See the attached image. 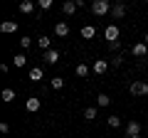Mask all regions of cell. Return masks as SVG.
I'll list each match as a JSON object with an SVG mask.
<instances>
[{"instance_id":"1","label":"cell","mask_w":148,"mask_h":138,"mask_svg":"<svg viewBox=\"0 0 148 138\" xmlns=\"http://www.w3.org/2000/svg\"><path fill=\"white\" fill-rule=\"evenodd\" d=\"M91 12H94L96 17L106 15V12H111V3L109 0H94V3H91Z\"/></svg>"},{"instance_id":"2","label":"cell","mask_w":148,"mask_h":138,"mask_svg":"<svg viewBox=\"0 0 148 138\" xmlns=\"http://www.w3.org/2000/svg\"><path fill=\"white\" fill-rule=\"evenodd\" d=\"M131 94L133 96H146L148 94V84L146 81H133L131 84Z\"/></svg>"},{"instance_id":"3","label":"cell","mask_w":148,"mask_h":138,"mask_svg":"<svg viewBox=\"0 0 148 138\" xmlns=\"http://www.w3.org/2000/svg\"><path fill=\"white\" fill-rule=\"evenodd\" d=\"M131 54H133V57H138V59H143V57L148 54V44H146V42H136V44L131 47Z\"/></svg>"},{"instance_id":"4","label":"cell","mask_w":148,"mask_h":138,"mask_svg":"<svg viewBox=\"0 0 148 138\" xmlns=\"http://www.w3.org/2000/svg\"><path fill=\"white\" fill-rule=\"evenodd\" d=\"M119 35H121V32H119V27H116V25H109V27L104 30L106 42H116V40H119Z\"/></svg>"},{"instance_id":"5","label":"cell","mask_w":148,"mask_h":138,"mask_svg":"<svg viewBox=\"0 0 148 138\" xmlns=\"http://www.w3.org/2000/svg\"><path fill=\"white\" fill-rule=\"evenodd\" d=\"M27 79L35 81V84H37V81H42V79H45V69H42V67H32L30 74H27Z\"/></svg>"},{"instance_id":"6","label":"cell","mask_w":148,"mask_h":138,"mask_svg":"<svg viewBox=\"0 0 148 138\" xmlns=\"http://www.w3.org/2000/svg\"><path fill=\"white\" fill-rule=\"evenodd\" d=\"M123 15H126V5H123V3H114V8H111V17H114V20H121Z\"/></svg>"},{"instance_id":"7","label":"cell","mask_w":148,"mask_h":138,"mask_svg":"<svg viewBox=\"0 0 148 138\" xmlns=\"http://www.w3.org/2000/svg\"><path fill=\"white\" fill-rule=\"evenodd\" d=\"M40 106H42V101L37 99V96H30V99L25 101V109H27V111H30V113H35V111H40Z\"/></svg>"},{"instance_id":"8","label":"cell","mask_w":148,"mask_h":138,"mask_svg":"<svg viewBox=\"0 0 148 138\" xmlns=\"http://www.w3.org/2000/svg\"><path fill=\"white\" fill-rule=\"evenodd\" d=\"M42 59L47 64H57L59 62V52H57V49H47V52H42Z\"/></svg>"},{"instance_id":"9","label":"cell","mask_w":148,"mask_h":138,"mask_svg":"<svg viewBox=\"0 0 148 138\" xmlns=\"http://www.w3.org/2000/svg\"><path fill=\"white\" fill-rule=\"evenodd\" d=\"M37 47L42 49V52L52 49V37H47V35H42V37H37Z\"/></svg>"},{"instance_id":"10","label":"cell","mask_w":148,"mask_h":138,"mask_svg":"<svg viewBox=\"0 0 148 138\" xmlns=\"http://www.w3.org/2000/svg\"><path fill=\"white\" fill-rule=\"evenodd\" d=\"M109 72V62L106 59H96L94 62V74H106Z\"/></svg>"},{"instance_id":"11","label":"cell","mask_w":148,"mask_h":138,"mask_svg":"<svg viewBox=\"0 0 148 138\" xmlns=\"http://www.w3.org/2000/svg\"><path fill=\"white\" fill-rule=\"evenodd\" d=\"M17 27H20V25H17L15 20H5L3 25H0V30L5 32V35H10V32H17Z\"/></svg>"},{"instance_id":"12","label":"cell","mask_w":148,"mask_h":138,"mask_svg":"<svg viewBox=\"0 0 148 138\" xmlns=\"http://www.w3.org/2000/svg\"><path fill=\"white\" fill-rule=\"evenodd\" d=\"M141 133V123L138 121H128L126 123V136H138Z\"/></svg>"},{"instance_id":"13","label":"cell","mask_w":148,"mask_h":138,"mask_svg":"<svg viewBox=\"0 0 148 138\" xmlns=\"http://www.w3.org/2000/svg\"><path fill=\"white\" fill-rule=\"evenodd\" d=\"M54 35H57V37H67L69 35V25L67 22H57V25H54Z\"/></svg>"},{"instance_id":"14","label":"cell","mask_w":148,"mask_h":138,"mask_svg":"<svg viewBox=\"0 0 148 138\" xmlns=\"http://www.w3.org/2000/svg\"><path fill=\"white\" fill-rule=\"evenodd\" d=\"M82 37H84V40H94L96 37V27L94 25H84V27H82Z\"/></svg>"},{"instance_id":"15","label":"cell","mask_w":148,"mask_h":138,"mask_svg":"<svg viewBox=\"0 0 148 138\" xmlns=\"http://www.w3.org/2000/svg\"><path fill=\"white\" fill-rule=\"evenodd\" d=\"M74 74L79 77V79H86V77H89V64H77V69H74Z\"/></svg>"},{"instance_id":"16","label":"cell","mask_w":148,"mask_h":138,"mask_svg":"<svg viewBox=\"0 0 148 138\" xmlns=\"http://www.w3.org/2000/svg\"><path fill=\"white\" fill-rule=\"evenodd\" d=\"M77 0H67V3H64L62 5V10H64V15H74V12H77Z\"/></svg>"},{"instance_id":"17","label":"cell","mask_w":148,"mask_h":138,"mask_svg":"<svg viewBox=\"0 0 148 138\" xmlns=\"http://www.w3.org/2000/svg\"><path fill=\"white\" fill-rule=\"evenodd\" d=\"M32 10H35V0H22V3H20V12L30 15Z\"/></svg>"},{"instance_id":"18","label":"cell","mask_w":148,"mask_h":138,"mask_svg":"<svg viewBox=\"0 0 148 138\" xmlns=\"http://www.w3.org/2000/svg\"><path fill=\"white\" fill-rule=\"evenodd\" d=\"M0 99L5 101V104H10V101H15V89H3V94H0Z\"/></svg>"},{"instance_id":"19","label":"cell","mask_w":148,"mask_h":138,"mask_svg":"<svg viewBox=\"0 0 148 138\" xmlns=\"http://www.w3.org/2000/svg\"><path fill=\"white\" fill-rule=\"evenodd\" d=\"M49 84H52V89H54V91L64 89V79H62V77H54V79H49Z\"/></svg>"},{"instance_id":"20","label":"cell","mask_w":148,"mask_h":138,"mask_svg":"<svg viewBox=\"0 0 148 138\" xmlns=\"http://www.w3.org/2000/svg\"><path fill=\"white\" fill-rule=\"evenodd\" d=\"M84 118H86V121H94V118H96V106H86L84 109Z\"/></svg>"},{"instance_id":"21","label":"cell","mask_w":148,"mask_h":138,"mask_svg":"<svg viewBox=\"0 0 148 138\" xmlns=\"http://www.w3.org/2000/svg\"><path fill=\"white\" fill-rule=\"evenodd\" d=\"M109 104H111V99H109L106 94H99V96H96V106L104 109V106H109Z\"/></svg>"},{"instance_id":"22","label":"cell","mask_w":148,"mask_h":138,"mask_svg":"<svg viewBox=\"0 0 148 138\" xmlns=\"http://www.w3.org/2000/svg\"><path fill=\"white\" fill-rule=\"evenodd\" d=\"M106 123H109L111 128H119V126H121V118H119V116H114V113H111V116L106 118Z\"/></svg>"},{"instance_id":"23","label":"cell","mask_w":148,"mask_h":138,"mask_svg":"<svg viewBox=\"0 0 148 138\" xmlns=\"http://www.w3.org/2000/svg\"><path fill=\"white\" fill-rule=\"evenodd\" d=\"M12 62H15V67H25V64H27V57H25V54H15Z\"/></svg>"},{"instance_id":"24","label":"cell","mask_w":148,"mask_h":138,"mask_svg":"<svg viewBox=\"0 0 148 138\" xmlns=\"http://www.w3.org/2000/svg\"><path fill=\"white\" fill-rule=\"evenodd\" d=\"M20 44H22L25 49H30V47H32V37H27V35H25V37H20Z\"/></svg>"},{"instance_id":"25","label":"cell","mask_w":148,"mask_h":138,"mask_svg":"<svg viewBox=\"0 0 148 138\" xmlns=\"http://www.w3.org/2000/svg\"><path fill=\"white\" fill-rule=\"evenodd\" d=\"M37 5L42 8V10H49L52 8V0H37Z\"/></svg>"},{"instance_id":"26","label":"cell","mask_w":148,"mask_h":138,"mask_svg":"<svg viewBox=\"0 0 148 138\" xmlns=\"http://www.w3.org/2000/svg\"><path fill=\"white\" fill-rule=\"evenodd\" d=\"M109 49H111V52H119V49H121V42H119V40H116V42H109Z\"/></svg>"},{"instance_id":"27","label":"cell","mask_w":148,"mask_h":138,"mask_svg":"<svg viewBox=\"0 0 148 138\" xmlns=\"http://www.w3.org/2000/svg\"><path fill=\"white\" fill-rule=\"evenodd\" d=\"M0 133H10V126L8 123H0Z\"/></svg>"},{"instance_id":"28","label":"cell","mask_w":148,"mask_h":138,"mask_svg":"<svg viewBox=\"0 0 148 138\" xmlns=\"http://www.w3.org/2000/svg\"><path fill=\"white\" fill-rule=\"evenodd\" d=\"M121 62H123V57L119 54V57H114V67H121Z\"/></svg>"},{"instance_id":"29","label":"cell","mask_w":148,"mask_h":138,"mask_svg":"<svg viewBox=\"0 0 148 138\" xmlns=\"http://www.w3.org/2000/svg\"><path fill=\"white\" fill-rule=\"evenodd\" d=\"M143 42H146V44H148V32H146V37H143Z\"/></svg>"},{"instance_id":"30","label":"cell","mask_w":148,"mask_h":138,"mask_svg":"<svg viewBox=\"0 0 148 138\" xmlns=\"http://www.w3.org/2000/svg\"><path fill=\"white\" fill-rule=\"evenodd\" d=\"M128 138H141V133H138V136H128Z\"/></svg>"},{"instance_id":"31","label":"cell","mask_w":148,"mask_h":138,"mask_svg":"<svg viewBox=\"0 0 148 138\" xmlns=\"http://www.w3.org/2000/svg\"><path fill=\"white\" fill-rule=\"evenodd\" d=\"M64 3H67V0H64Z\"/></svg>"},{"instance_id":"32","label":"cell","mask_w":148,"mask_h":138,"mask_svg":"<svg viewBox=\"0 0 148 138\" xmlns=\"http://www.w3.org/2000/svg\"><path fill=\"white\" fill-rule=\"evenodd\" d=\"M146 3H148V0H146Z\"/></svg>"}]
</instances>
